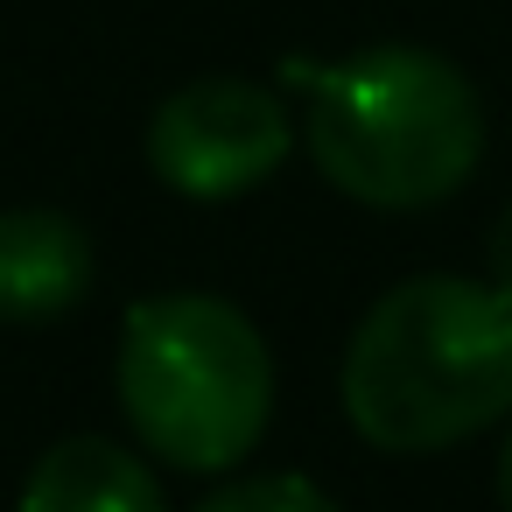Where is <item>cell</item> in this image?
Masks as SVG:
<instances>
[{"label": "cell", "mask_w": 512, "mask_h": 512, "mask_svg": "<svg viewBox=\"0 0 512 512\" xmlns=\"http://www.w3.org/2000/svg\"><path fill=\"white\" fill-rule=\"evenodd\" d=\"M344 414L372 449L428 456L512 414V302L491 281L414 274L344 351Z\"/></svg>", "instance_id": "obj_1"}, {"label": "cell", "mask_w": 512, "mask_h": 512, "mask_svg": "<svg viewBox=\"0 0 512 512\" xmlns=\"http://www.w3.org/2000/svg\"><path fill=\"white\" fill-rule=\"evenodd\" d=\"M288 78L309 85V155L351 204L428 211L477 176L484 106L449 57L372 43L330 71L288 64Z\"/></svg>", "instance_id": "obj_2"}, {"label": "cell", "mask_w": 512, "mask_h": 512, "mask_svg": "<svg viewBox=\"0 0 512 512\" xmlns=\"http://www.w3.org/2000/svg\"><path fill=\"white\" fill-rule=\"evenodd\" d=\"M120 407L176 470H232L274 414V358L246 309L218 295H155L120 330Z\"/></svg>", "instance_id": "obj_3"}, {"label": "cell", "mask_w": 512, "mask_h": 512, "mask_svg": "<svg viewBox=\"0 0 512 512\" xmlns=\"http://www.w3.org/2000/svg\"><path fill=\"white\" fill-rule=\"evenodd\" d=\"M295 148V127L281 99L253 78H197L162 99L148 127V162L176 197L218 204L267 183Z\"/></svg>", "instance_id": "obj_4"}, {"label": "cell", "mask_w": 512, "mask_h": 512, "mask_svg": "<svg viewBox=\"0 0 512 512\" xmlns=\"http://www.w3.org/2000/svg\"><path fill=\"white\" fill-rule=\"evenodd\" d=\"M92 295V239L64 211H0V316L57 323Z\"/></svg>", "instance_id": "obj_5"}, {"label": "cell", "mask_w": 512, "mask_h": 512, "mask_svg": "<svg viewBox=\"0 0 512 512\" xmlns=\"http://www.w3.org/2000/svg\"><path fill=\"white\" fill-rule=\"evenodd\" d=\"M22 512H169V505L141 456H127L106 435H64L57 449L36 456Z\"/></svg>", "instance_id": "obj_6"}, {"label": "cell", "mask_w": 512, "mask_h": 512, "mask_svg": "<svg viewBox=\"0 0 512 512\" xmlns=\"http://www.w3.org/2000/svg\"><path fill=\"white\" fill-rule=\"evenodd\" d=\"M197 512H344L323 484L295 477V470H274V477H239L225 491H211Z\"/></svg>", "instance_id": "obj_7"}, {"label": "cell", "mask_w": 512, "mask_h": 512, "mask_svg": "<svg viewBox=\"0 0 512 512\" xmlns=\"http://www.w3.org/2000/svg\"><path fill=\"white\" fill-rule=\"evenodd\" d=\"M484 260H491V288L512 302V204L498 211V225H491V246H484Z\"/></svg>", "instance_id": "obj_8"}, {"label": "cell", "mask_w": 512, "mask_h": 512, "mask_svg": "<svg viewBox=\"0 0 512 512\" xmlns=\"http://www.w3.org/2000/svg\"><path fill=\"white\" fill-rule=\"evenodd\" d=\"M498 505L512 512V435H505V456H498Z\"/></svg>", "instance_id": "obj_9"}]
</instances>
